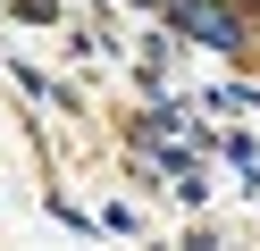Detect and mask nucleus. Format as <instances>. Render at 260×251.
I'll return each instance as SVG.
<instances>
[{
	"label": "nucleus",
	"instance_id": "f257e3e1",
	"mask_svg": "<svg viewBox=\"0 0 260 251\" xmlns=\"http://www.w3.org/2000/svg\"><path fill=\"white\" fill-rule=\"evenodd\" d=\"M168 25L193 33L202 50H243V9L235 0H168Z\"/></svg>",
	"mask_w": 260,
	"mask_h": 251
}]
</instances>
